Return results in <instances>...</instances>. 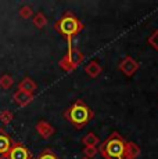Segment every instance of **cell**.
Listing matches in <instances>:
<instances>
[{
	"mask_svg": "<svg viewBox=\"0 0 158 159\" xmlns=\"http://www.w3.org/2000/svg\"><path fill=\"white\" fill-rule=\"evenodd\" d=\"M8 159H32V155L22 144H13L7 157Z\"/></svg>",
	"mask_w": 158,
	"mask_h": 159,
	"instance_id": "277c9868",
	"label": "cell"
},
{
	"mask_svg": "<svg viewBox=\"0 0 158 159\" xmlns=\"http://www.w3.org/2000/svg\"><path fill=\"white\" fill-rule=\"evenodd\" d=\"M13 147V141L6 134V131L3 129H0V157L6 158L10 151V148Z\"/></svg>",
	"mask_w": 158,
	"mask_h": 159,
	"instance_id": "8992f818",
	"label": "cell"
},
{
	"mask_svg": "<svg viewBox=\"0 0 158 159\" xmlns=\"http://www.w3.org/2000/svg\"><path fill=\"white\" fill-rule=\"evenodd\" d=\"M82 144L85 147H97V145H100V139L95 133H87L82 139Z\"/></svg>",
	"mask_w": 158,
	"mask_h": 159,
	"instance_id": "4fadbf2b",
	"label": "cell"
},
{
	"mask_svg": "<svg viewBox=\"0 0 158 159\" xmlns=\"http://www.w3.org/2000/svg\"><path fill=\"white\" fill-rule=\"evenodd\" d=\"M82 152H83V155H85V159H92L99 154V148H97V147H85Z\"/></svg>",
	"mask_w": 158,
	"mask_h": 159,
	"instance_id": "9a60e30c",
	"label": "cell"
},
{
	"mask_svg": "<svg viewBox=\"0 0 158 159\" xmlns=\"http://www.w3.org/2000/svg\"><path fill=\"white\" fill-rule=\"evenodd\" d=\"M65 58L69 61V64H71V65L74 66V69H75V68H77V66L79 65V64L83 61L85 56L78 50V48H74V47H72L71 50H68V53H67Z\"/></svg>",
	"mask_w": 158,
	"mask_h": 159,
	"instance_id": "52a82bcc",
	"label": "cell"
},
{
	"mask_svg": "<svg viewBox=\"0 0 158 159\" xmlns=\"http://www.w3.org/2000/svg\"><path fill=\"white\" fill-rule=\"evenodd\" d=\"M0 86L3 89H10L13 86V78L10 75H3L0 78Z\"/></svg>",
	"mask_w": 158,
	"mask_h": 159,
	"instance_id": "2e32d148",
	"label": "cell"
},
{
	"mask_svg": "<svg viewBox=\"0 0 158 159\" xmlns=\"http://www.w3.org/2000/svg\"><path fill=\"white\" fill-rule=\"evenodd\" d=\"M32 14H33V11L29 6H24V7L20 10V15L22 18H29V17H32Z\"/></svg>",
	"mask_w": 158,
	"mask_h": 159,
	"instance_id": "44dd1931",
	"label": "cell"
},
{
	"mask_svg": "<svg viewBox=\"0 0 158 159\" xmlns=\"http://www.w3.org/2000/svg\"><path fill=\"white\" fill-rule=\"evenodd\" d=\"M125 139L119 133L114 131L108 136L105 141L100 143L99 152L104 159H125L123 152H125Z\"/></svg>",
	"mask_w": 158,
	"mask_h": 159,
	"instance_id": "3957f363",
	"label": "cell"
},
{
	"mask_svg": "<svg viewBox=\"0 0 158 159\" xmlns=\"http://www.w3.org/2000/svg\"><path fill=\"white\" fill-rule=\"evenodd\" d=\"M54 29L60 33L61 36L67 39L68 42V50L72 48V39L77 36L82 29H83V22L79 18H77L72 13H65L54 24Z\"/></svg>",
	"mask_w": 158,
	"mask_h": 159,
	"instance_id": "7a4b0ae2",
	"label": "cell"
},
{
	"mask_svg": "<svg viewBox=\"0 0 158 159\" xmlns=\"http://www.w3.org/2000/svg\"><path fill=\"white\" fill-rule=\"evenodd\" d=\"M33 24H35L36 28H43V26L47 24V20H46V17H44V14L43 13L36 14L35 17H33Z\"/></svg>",
	"mask_w": 158,
	"mask_h": 159,
	"instance_id": "5bb4252c",
	"label": "cell"
},
{
	"mask_svg": "<svg viewBox=\"0 0 158 159\" xmlns=\"http://www.w3.org/2000/svg\"><path fill=\"white\" fill-rule=\"evenodd\" d=\"M60 66H61V69H64V71H67V72L74 71V66L69 64V61L65 58V56H64V58H61V61H60Z\"/></svg>",
	"mask_w": 158,
	"mask_h": 159,
	"instance_id": "d6986e66",
	"label": "cell"
},
{
	"mask_svg": "<svg viewBox=\"0 0 158 159\" xmlns=\"http://www.w3.org/2000/svg\"><path fill=\"white\" fill-rule=\"evenodd\" d=\"M36 130H38V133L40 134L43 139H50V137L54 134V127L51 126L50 123H47L46 120L38 122V125H36Z\"/></svg>",
	"mask_w": 158,
	"mask_h": 159,
	"instance_id": "ba28073f",
	"label": "cell"
},
{
	"mask_svg": "<svg viewBox=\"0 0 158 159\" xmlns=\"http://www.w3.org/2000/svg\"><path fill=\"white\" fill-rule=\"evenodd\" d=\"M36 159H60V158L57 157L53 151H50V149H44V151H42V154Z\"/></svg>",
	"mask_w": 158,
	"mask_h": 159,
	"instance_id": "e0dca14e",
	"label": "cell"
},
{
	"mask_svg": "<svg viewBox=\"0 0 158 159\" xmlns=\"http://www.w3.org/2000/svg\"><path fill=\"white\" fill-rule=\"evenodd\" d=\"M148 43H150V46H153V47L158 51V29L150 36V38H148Z\"/></svg>",
	"mask_w": 158,
	"mask_h": 159,
	"instance_id": "ffe728a7",
	"label": "cell"
},
{
	"mask_svg": "<svg viewBox=\"0 0 158 159\" xmlns=\"http://www.w3.org/2000/svg\"><path fill=\"white\" fill-rule=\"evenodd\" d=\"M64 116L72 126H75L77 129H82L93 119L95 112L87 107V104L83 100H77L64 112Z\"/></svg>",
	"mask_w": 158,
	"mask_h": 159,
	"instance_id": "6da1fadb",
	"label": "cell"
},
{
	"mask_svg": "<svg viewBox=\"0 0 158 159\" xmlns=\"http://www.w3.org/2000/svg\"><path fill=\"white\" fill-rule=\"evenodd\" d=\"M85 72H86L87 76H90V78L95 79V78H97V76L101 75L103 68H101V65H100L97 61H90V62L85 66Z\"/></svg>",
	"mask_w": 158,
	"mask_h": 159,
	"instance_id": "8fae6325",
	"label": "cell"
},
{
	"mask_svg": "<svg viewBox=\"0 0 158 159\" xmlns=\"http://www.w3.org/2000/svg\"><path fill=\"white\" fill-rule=\"evenodd\" d=\"M140 155V148L136 143L128 141L125 144V152H123V158L125 159H136Z\"/></svg>",
	"mask_w": 158,
	"mask_h": 159,
	"instance_id": "9c48e42d",
	"label": "cell"
},
{
	"mask_svg": "<svg viewBox=\"0 0 158 159\" xmlns=\"http://www.w3.org/2000/svg\"><path fill=\"white\" fill-rule=\"evenodd\" d=\"M18 90H22V91H26V93H29V94H33V91L36 90V83L31 78H25L20 82Z\"/></svg>",
	"mask_w": 158,
	"mask_h": 159,
	"instance_id": "7c38bea8",
	"label": "cell"
},
{
	"mask_svg": "<svg viewBox=\"0 0 158 159\" xmlns=\"http://www.w3.org/2000/svg\"><path fill=\"white\" fill-rule=\"evenodd\" d=\"M13 118H14V115H13V112H10V111H3L2 114H0V120L3 122V123H10L11 120H13Z\"/></svg>",
	"mask_w": 158,
	"mask_h": 159,
	"instance_id": "ac0fdd59",
	"label": "cell"
},
{
	"mask_svg": "<svg viewBox=\"0 0 158 159\" xmlns=\"http://www.w3.org/2000/svg\"><path fill=\"white\" fill-rule=\"evenodd\" d=\"M33 100V94H29L26 91H22V90H17L14 93V101H16L20 107H25L28 105Z\"/></svg>",
	"mask_w": 158,
	"mask_h": 159,
	"instance_id": "30bf717a",
	"label": "cell"
},
{
	"mask_svg": "<svg viewBox=\"0 0 158 159\" xmlns=\"http://www.w3.org/2000/svg\"><path fill=\"white\" fill-rule=\"evenodd\" d=\"M118 68L121 69L123 73H125L126 76H132V75H135L136 71L139 69V64L136 62L135 60H133L132 57H125L122 61L119 62V65H118Z\"/></svg>",
	"mask_w": 158,
	"mask_h": 159,
	"instance_id": "5b68a950",
	"label": "cell"
}]
</instances>
